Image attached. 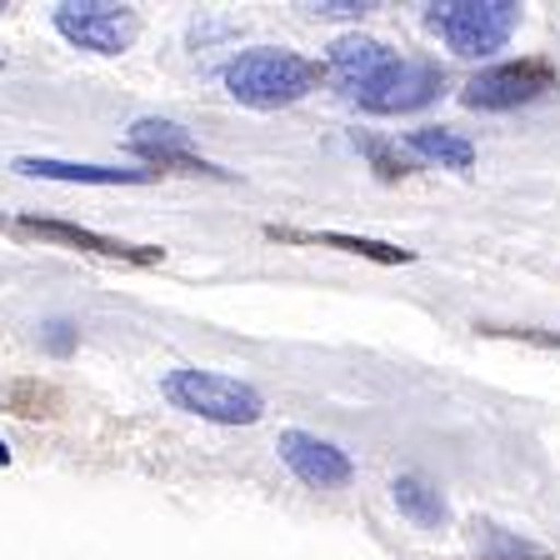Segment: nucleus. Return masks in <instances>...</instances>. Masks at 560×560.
I'll use <instances>...</instances> for the list:
<instances>
[{
    "label": "nucleus",
    "instance_id": "1",
    "mask_svg": "<svg viewBox=\"0 0 560 560\" xmlns=\"http://www.w3.org/2000/svg\"><path fill=\"white\" fill-rule=\"evenodd\" d=\"M326 81V66L295 56V50L280 46H260L245 50L225 66V91L241 105H256V110H280V105H295Z\"/></svg>",
    "mask_w": 560,
    "mask_h": 560
},
{
    "label": "nucleus",
    "instance_id": "2",
    "mask_svg": "<svg viewBox=\"0 0 560 560\" xmlns=\"http://www.w3.org/2000/svg\"><path fill=\"white\" fill-rule=\"evenodd\" d=\"M165 400L186 416L215 420V425H256L266 416V400H260L256 385L235 381V375H215V371H196V365H175L161 381Z\"/></svg>",
    "mask_w": 560,
    "mask_h": 560
},
{
    "label": "nucleus",
    "instance_id": "3",
    "mask_svg": "<svg viewBox=\"0 0 560 560\" xmlns=\"http://www.w3.org/2000/svg\"><path fill=\"white\" fill-rule=\"evenodd\" d=\"M425 25L455 56H490L515 35L521 5L515 0H441L425 11Z\"/></svg>",
    "mask_w": 560,
    "mask_h": 560
},
{
    "label": "nucleus",
    "instance_id": "4",
    "mask_svg": "<svg viewBox=\"0 0 560 560\" xmlns=\"http://www.w3.org/2000/svg\"><path fill=\"white\" fill-rule=\"evenodd\" d=\"M550 91H556V66L550 60H505V66L480 70L460 101L470 110H515V105H530Z\"/></svg>",
    "mask_w": 560,
    "mask_h": 560
},
{
    "label": "nucleus",
    "instance_id": "5",
    "mask_svg": "<svg viewBox=\"0 0 560 560\" xmlns=\"http://www.w3.org/2000/svg\"><path fill=\"white\" fill-rule=\"evenodd\" d=\"M445 91V70L431 66V60H390V66L365 85L355 101L375 116H406V110H420V105H431L435 95Z\"/></svg>",
    "mask_w": 560,
    "mask_h": 560
},
{
    "label": "nucleus",
    "instance_id": "6",
    "mask_svg": "<svg viewBox=\"0 0 560 560\" xmlns=\"http://www.w3.org/2000/svg\"><path fill=\"white\" fill-rule=\"evenodd\" d=\"M56 31L81 50L120 56L136 40V15L126 5H105V0H66L56 5Z\"/></svg>",
    "mask_w": 560,
    "mask_h": 560
},
{
    "label": "nucleus",
    "instance_id": "7",
    "mask_svg": "<svg viewBox=\"0 0 560 560\" xmlns=\"http://www.w3.org/2000/svg\"><path fill=\"white\" fill-rule=\"evenodd\" d=\"M130 151H136L140 161L161 165V171L215 175V180H231V171H221V165L200 161V155L190 151V130L175 126V120H136V126H130Z\"/></svg>",
    "mask_w": 560,
    "mask_h": 560
},
{
    "label": "nucleus",
    "instance_id": "8",
    "mask_svg": "<svg viewBox=\"0 0 560 560\" xmlns=\"http://www.w3.org/2000/svg\"><path fill=\"white\" fill-rule=\"evenodd\" d=\"M280 460L295 470V480H305L311 490H340L355 480V466H350V455L340 445L320 441L311 431H285L280 435Z\"/></svg>",
    "mask_w": 560,
    "mask_h": 560
},
{
    "label": "nucleus",
    "instance_id": "9",
    "mask_svg": "<svg viewBox=\"0 0 560 560\" xmlns=\"http://www.w3.org/2000/svg\"><path fill=\"white\" fill-rule=\"evenodd\" d=\"M21 231L40 235V241H60V245H75L85 256H105V260H130V266H161L165 250L155 245H126V241H110V235H95L85 225H66V221H40V215H21Z\"/></svg>",
    "mask_w": 560,
    "mask_h": 560
},
{
    "label": "nucleus",
    "instance_id": "10",
    "mask_svg": "<svg viewBox=\"0 0 560 560\" xmlns=\"http://www.w3.org/2000/svg\"><path fill=\"white\" fill-rule=\"evenodd\" d=\"M390 60H396V50H390V46H381V40H371V35H346V40H336V46H330L326 75L346 95H361L365 85H371L375 75L390 66Z\"/></svg>",
    "mask_w": 560,
    "mask_h": 560
},
{
    "label": "nucleus",
    "instance_id": "11",
    "mask_svg": "<svg viewBox=\"0 0 560 560\" xmlns=\"http://www.w3.org/2000/svg\"><path fill=\"white\" fill-rule=\"evenodd\" d=\"M15 171L40 175V180H75V186H145V180H155V171H116V165L50 161V155H21Z\"/></svg>",
    "mask_w": 560,
    "mask_h": 560
},
{
    "label": "nucleus",
    "instance_id": "12",
    "mask_svg": "<svg viewBox=\"0 0 560 560\" xmlns=\"http://www.w3.org/2000/svg\"><path fill=\"white\" fill-rule=\"evenodd\" d=\"M270 241H295V245H340L350 256H365V260H381V266H410L416 250H400V245H385V241H365V235H340V231H280L270 225Z\"/></svg>",
    "mask_w": 560,
    "mask_h": 560
},
{
    "label": "nucleus",
    "instance_id": "13",
    "mask_svg": "<svg viewBox=\"0 0 560 560\" xmlns=\"http://www.w3.org/2000/svg\"><path fill=\"white\" fill-rule=\"evenodd\" d=\"M410 151L425 155V161L445 165V171H470L476 165V145L466 136H455L445 126H425V130H410Z\"/></svg>",
    "mask_w": 560,
    "mask_h": 560
},
{
    "label": "nucleus",
    "instance_id": "14",
    "mask_svg": "<svg viewBox=\"0 0 560 560\" xmlns=\"http://www.w3.org/2000/svg\"><path fill=\"white\" fill-rule=\"evenodd\" d=\"M390 495H396L400 515H410V521L425 525V530L445 525V501H441V490H435L431 480H420V476H400L396 486H390Z\"/></svg>",
    "mask_w": 560,
    "mask_h": 560
},
{
    "label": "nucleus",
    "instance_id": "15",
    "mask_svg": "<svg viewBox=\"0 0 560 560\" xmlns=\"http://www.w3.org/2000/svg\"><path fill=\"white\" fill-rule=\"evenodd\" d=\"M5 406L15 410V416H50V406H56V390L40 381H21L15 390H5Z\"/></svg>",
    "mask_w": 560,
    "mask_h": 560
},
{
    "label": "nucleus",
    "instance_id": "16",
    "mask_svg": "<svg viewBox=\"0 0 560 560\" xmlns=\"http://www.w3.org/2000/svg\"><path fill=\"white\" fill-rule=\"evenodd\" d=\"M355 145H361V151L371 155V165H375V171L385 175V180H400V175H410V165L400 161V155L390 151L385 140H375V136H355Z\"/></svg>",
    "mask_w": 560,
    "mask_h": 560
},
{
    "label": "nucleus",
    "instance_id": "17",
    "mask_svg": "<svg viewBox=\"0 0 560 560\" xmlns=\"http://www.w3.org/2000/svg\"><path fill=\"white\" fill-rule=\"evenodd\" d=\"M311 11H320V15H365L371 5H365V0H320V5H311Z\"/></svg>",
    "mask_w": 560,
    "mask_h": 560
},
{
    "label": "nucleus",
    "instance_id": "18",
    "mask_svg": "<svg viewBox=\"0 0 560 560\" xmlns=\"http://www.w3.org/2000/svg\"><path fill=\"white\" fill-rule=\"evenodd\" d=\"M0 11H5V5H0Z\"/></svg>",
    "mask_w": 560,
    "mask_h": 560
}]
</instances>
